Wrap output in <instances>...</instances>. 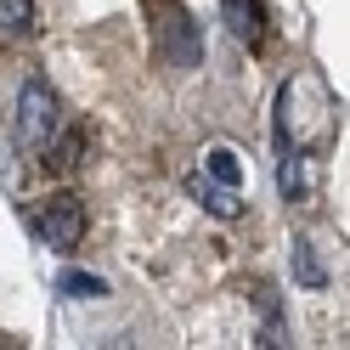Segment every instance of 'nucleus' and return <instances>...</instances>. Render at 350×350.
<instances>
[{"label":"nucleus","mask_w":350,"mask_h":350,"mask_svg":"<svg viewBox=\"0 0 350 350\" xmlns=\"http://www.w3.org/2000/svg\"><path fill=\"white\" fill-rule=\"evenodd\" d=\"M221 6H226V23H232L237 40H249V46H254V40L266 34V23H260V6H254V0H221Z\"/></svg>","instance_id":"nucleus-6"},{"label":"nucleus","mask_w":350,"mask_h":350,"mask_svg":"<svg viewBox=\"0 0 350 350\" xmlns=\"http://www.w3.org/2000/svg\"><path fill=\"white\" fill-rule=\"evenodd\" d=\"M294 282L299 288H327V266H322L311 237H294Z\"/></svg>","instance_id":"nucleus-5"},{"label":"nucleus","mask_w":350,"mask_h":350,"mask_svg":"<svg viewBox=\"0 0 350 350\" xmlns=\"http://www.w3.org/2000/svg\"><path fill=\"white\" fill-rule=\"evenodd\" d=\"M57 288L68 294V299H102V294H107V282L91 277V271H62V277H57Z\"/></svg>","instance_id":"nucleus-8"},{"label":"nucleus","mask_w":350,"mask_h":350,"mask_svg":"<svg viewBox=\"0 0 350 350\" xmlns=\"http://www.w3.org/2000/svg\"><path fill=\"white\" fill-rule=\"evenodd\" d=\"M277 107H282L277 130H282V142L294 152H311L317 142H327V130H334V96H327V85L317 74H294L282 85Z\"/></svg>","instance_id":"nucleus-1"},{"label":"nucleus","mask_w":350,"mask_h":350,"mask_svg":"<svg viewBox=\"0 0 350 350\" xmlns=\"http://www.w3.org/2000/svg\"><path fill=\"white\" fill-rule=\"evenodd\" d=\"M29 29V0H0V40H17Z\"/></svg>","instance_id":"nucleus-10"},{"label":"nucleus","mask_w":350,"mask_h":350,"mask_svg":"<svg viewBox=\"0 0 350 350\" xmlns=\"http://www.w3.org/2000/svg\"><path fill=\"white\" fill-rule=\"evenodd\" d=\"M34 232H40V243H46V249H62V254H68V249L79 243V232H85V209H79V198L57 192V198L34 204Z\"/></svg>","instance_id":"nucleus-3"},{"label":"nucleus","mask_w":350,"mask_h":350,"mask_svg":"<svg viewBox=\"0 0 350 350\" xmlns=\"http://www.w3.org/2000/svg\"><path fill=\"white\" fill-rule=\"evenodd\" d=\"M204 175H215V181L237 187V181H243V164H237V152H232V147H209V152H204Z\"/></svg>","instance_id":"nucleus-7"},{"label":"nucleus","mask_w":350,"mask_h":350,"mask_svg":"<svg viewBox=\"0 0 350 350\" xmlns=\"http://www.w3.org/2000/svg\"><path fill=\"white\" fill-rule=\"evenodd\" d=\"M187 192H192V198H198L209 215H215V221H237V215H243V204H237V192L226 187V181H215V175H187Z\"/></svg>","instance_id":"nucleus-4"},{"label":"nucleus","mask_w":350,"mask_h":350,"mask_svg":"<svg viewBox=\"0 0 350 350\" xmlns=\"http://www.w3.org/2000/svg\"><path fill=\"white\" fill-rule=\"evenodd\" d=\"M62 124V107H57V91L46 79H29L17 91V142L23 147H46V136Z\"/></svg>","instance_id":"nucleus-2"},{"label":"nucleus","mask_w":350,"mask_h":350,"mask_svg":"<svg viewBox=\"0 0 350 350\" xmlns=\"http://www.w3.org/2000/svg\"><path fill=\"white\" fill-rule=\"evenodd\" d=\"M277 187H282V198H299V192H305V152H288V159H282Z\"/></svg>","instance_id":"nucleus-9"}]
</instances>
